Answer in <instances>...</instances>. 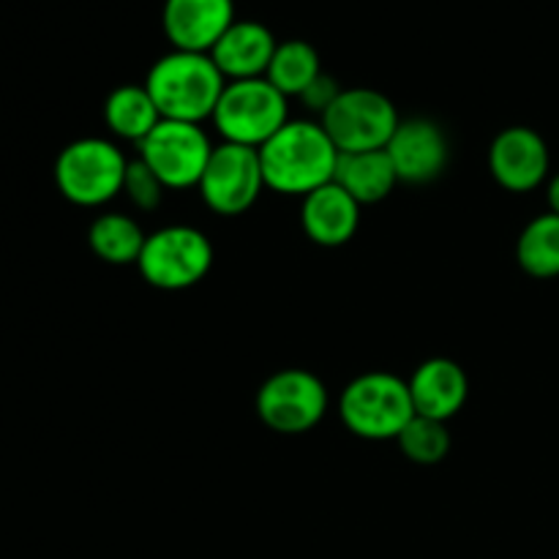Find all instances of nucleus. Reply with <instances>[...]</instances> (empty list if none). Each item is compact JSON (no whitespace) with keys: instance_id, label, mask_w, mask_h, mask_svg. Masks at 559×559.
<instances>
[{"instance_id":"nucleus-4","label":"nucleus","mask_w":559,"mask_h":559,"mask_svg":"<svg viewBox=\"0 0 559 559\" xmlns=\"http://www.w3.org/2000/svg\"><path fill=\"white\" fill-rule=\"evenodd\" d=\"M123 153L107 140L85 136L60 151L55 162V183L60 194L80 207H98L123 191Z\"/></svg>"},{"instance_id":"nucleus-18","label":"nucleus","mask_w":559,"mask_h":559,"mask_svg":"<svg viewBox=\"0 0 559 559\" xmlns=\"http://www.w3.org/2000/svg\"><path fill=\"white\" fill-rule=\"evenodd\" d=\"M104 120L112 129V134L140 145L164 118L145 85H120L107 96Z\"/></svg>"},{"instance_id":"nucleus-16","label":"nucleus","mask_w":559,"mask_h":559,"mask_svg":"<svg viewBox=\"0 0 559 559\" xmlns=\"http://www.w3.org/2000/svg\"><path fill=\"white\" fill-rule=\"evenodd\" d=\"M300 224H304L306 235L317 246L338 249V246L349 243L355 238V233H358L360 205L342 186L328 183L322 189L311 191L309 197H304Z\"/></svg>"},{"instance_id":"nucleus-13","label":"nucleus","mask_w":559,"mask_h":559,"mask_svg":"<svg viewBox=\"0 0 559 559\" xmlns=\"http://www.w3.org/2000/svg\"><path fill=\"white\" fill-rule=\"evenodd\" d=\"M233 22V0H164V36L175 49H183V52L211 55V49Z\"/></svg>"},{"instance_id":"nucleus-12","label":"nucleus","mask_w":559,"mask_h":559,"mask_svg":"<svg viewBox=\"0 0 559 559\" xmlns=\"http://www.w3.org/2000/svg\"><path fill=\"white\" fill-rule=\"evenodd\" d=\"M489 173L513 194L538 189L549 178V147L544 136L527 126H513L497 134L489 147Z\"/></svg>"},{"instance_id":"nucleus-5","label":"nucleus","mask_w":559,"mask_h":559,"mask_svg":"<svg viewBox=\"0 0 559 559\" xmlns=\"http://www.w3.org/2000/svg\"><path fill=\"white\" fill-rule=\"evenodd\" d=\"M213 120H216V129L224 142L260 151L289 120L287 96L262 76L260 80L229 82L218 98Z\"/></svg>"},{"instance_id":"nucleus-6","label":"nucleus","mask_w":559,"mask_h":559,"mask_svg":"<svg viewBox=\"0 0 559 559\" xmlns=\"http://www.w3.org/2000/svg\"><path fill=\"white\" fill-rule=\"evenodd\" d=\"M213 265V246L205 233L186 224L164 227L145 240L140 267L142 278L164 293H180L207 276Z\"/></svg>"},{"instance_id":"nucleus-1","label":"nucleus","mask_w":559,"mask_h":559,"mask_svg":"<svg viewBox=\"0 0 559 559\" xmlns=\"http://www.w3.org/2000/svg\"><path fill=\"white\" fill-rule=\"evenodd\" d=\"M338 162V147L311 120H287L265 145L260 147L262 175L267 189L278 194L309 197L311 191L333 183Z\"/></svg>"},{"instance_id":"nucleus-11","label":"nucleus","mask_w":559,"mask_h":559,"mask_svg":"<svg viewBox=\"0 0 559 559\" xmlns=\"http://www.w3.org/2000/svg\"><path fill=\"white\" fill-rule=\"evenodd\" d=\"M385 151L396 169L399 183L409 186H426L437 180L445 173L451 158L445 131L426 118L402 120Z\"/></svg>"},{"instance_id":"nucleus-7","label":"nucleus","mask_w":559,"mask_h":559,"mask_svg":"<svg viewBox=\"0 0 559 559\" xmlns=\"http://www.w3.org/2000/svg\"><path fill=\"white\" fill-rule=\"evenodd\" d=\"M399 112L388 96L369 87L342 91L333 107L322 115V129L338 153L385 151L399 129Z\"/></svg>"},{"instance_id":"nucleus-10","label":"nucleus","mask_w":559,"mask_h":559,"mask_svg":"<svg viewBox=\"0 0 559 559\" xmlns=\"http://www.w3.org/2000/svg\"><path fill=\"white\" fill-rule=\"evenodd\" d=\"M136 147L142 162L158 175L167 189L200 186L213 153L211 140L200 123H183V120H162Z\"/></svg>"},{"instance_id":"nucleus-9","label":"nucleus","mask_w":559,"mask_h":559,"mask_svg":"<svg viewBox=\"0 0 559 559\" xmlns=\"http://www.w3.org/2000/svg\"><path fill=\"white\" fill-rule=\"evenodd\" d=\"M197 189H200L205 205L218 216H240V213H246L260 200L262 189H267L260 151L235 145V142H224V145L213 147L211 162H207Z\"/></svg>"},{"instance_id":"nucleus-22","label":"nucleus","mask_w":559,"mask_h":559,"mask_svg":"<svg viewBox=\"0 0 559 559\" xmlns=\"http://www.w3.org/2000/svg\"><path fill=\"white\" fill-rule=\"evenodd\" d=\"M399 448H402L404 456L415 464H440L442 459L451 451V435H448V426L442 420L424 418V415H415L404 431L399 435Z\"/></svg>"},{"instance_id":"nucleus-14","label":"nucleus","mask_w":559,"mask_h":559,"mask_svg":"<svg viewBox=\"0 0 559 559\" xmlns=\"http://www.w3.org/2000/svg\"><path fill=\"white\" fill-rule=\"evenodd\" d=\"M276 38L262 22L254 20H235L229 31L218 38L216 47L211 49L213 63L224 74V80H260L267 74L273 52H276Z\"/></svg>"},{"instance_id":"nucleus-3","label":"nucleus","mask_w":559,"mask_h":559,"mask_svg":"<svg viewBox=\"0 0 559 559\" xmlns=\"http://www.w3.org/2000/svg\"><path fill=\"white\" fill-rule=\"evenodd\" d=\"M338 415L342 424L360 440H399L404 426L415 418L409 382L388 371L355 377L338 399Z\"/></svg>"},{"instance_id":"nucleus-17","label":"nucleus","mask_w":559,"mask_h":559,"mask_svg":"<svg viewBox=\"0 0 559 559\" xmlns=\"http://www.w3.org/2000/svg\"><path fill=\"white\" fill-rule=\"evenodd\" d=\"M333 183L342 186L358 205H377L399 183L388 151L338 153Z\"/></svg>"},{"instance_id":"nucleus-8","label":"nucleus","mask_w":559,"mask_h":559,"mask_svg":"<svg viewBox=\"0 0 559 559\" xmlns=\"http://www.w3.org/2000/svg\"><path fill=\"white\" fill-rule=\"evenodd\" d=\"M328 409V388L317 374L287 369L267 377L257 393V415L278 435L311 431Z\"/></svg>"},{"instance_id":"nucleus-20","label":"nucleus","mask_w":559,"mask_h":559,"mask_svg":"<svg viewBox=\"0 0 559 559\" xmlns=\"http://www.w3.org/2000/svg\"><path fill=\"white\" fill-rule=\"evenodd\" d=\"M320 74L322 69L317 49L311 47L309 41L293 38V41H284L276 47L271 66H267L265 80L287 98H300L306 93V87H309Z\"/></svg>"},{"instance_id":"nucleus-25","label":"nucleus","mask_w":559,"mask_h":559,"mask_svg":"<svg viewBox=\"0 0 559 559\" xmlns=\"http://www.w3.org/2000/svg\"><path fill=\"white\" fill-rule=\"evenodd\" d=\"M546 200H549L551 213H557V216H559V173L549 180V189H546Z\"/></svg>"},{"instance_id":"nucleus-21","label":"nucleus","mask_w":559,"mask_h":559,"mask_svg":"<svg viewBox=\"0 0 559 559\" xmlns=\"http://www.w3.org/2000/svg\"><path fill=\"white\" fill-rule=\"evenodd\" d=\"M516 260L524 273L535 278H557L559 276V216L544 213L533 218L522 229L516 243Z\"/></svg>"},{"instance_id":"nucleus-2","label":"nucleus","mask_w":559,"mask_h":559,"mask_svg":"<svg viewBox=\"0 0 559 559\" xmlns=\"http://www.w3.org/2000/svg\"><path fill=\"white\" fill-rule=\"evenodd\" d=\"M145 87L164 120L200 123L213 118L227 82L211 55L175 49L153 63Z\"/></svg>"},{"instance_id":"nucleus-15","label":"nucleus","mask_w":559,"mask_h":559,"mask_svg":"<svg viewBox=\"0 0 559 559\" xmlns=\"http://www.w3.org/2000/svg\"><path fill=\"white\" fill-rule=\"evenodd\" d=\"M469 393L467 374L456 360L431 358L415 369L409 380V396H413L415 415L431 420H448L464 407Z\"/></svg>"},{"instance_id":"nucleus-23","label":"nucleus","mask_w":559,"mask_h":559,"mask_svg":"<svg viewBox=\"0 0 559 559\" xmlns=\"http://www.w3.org/2000/svg\"><path fill=\"white\" fill-rule=\"evenodd\" d=\"M167 186L158 180V175L147 167L142 158H134L126 167V178H123V191L120 194H129V200L134 202L140 211H156L162 205V197Z\"/></svg>"},{"instance_id":"nucleus-24","label":"nucleus","mask_w":559,"mask_h":559,"mask_svg":"<svg viewBox=\"0 0 559 559\" xmlns=\"http://www.w3.org/2000/svg\"><path fill=\"white\" fill-rule=\"evenodd\" d=\"M338 96H342V87H338V82L333 80L331 74H320L309 87H306V93L300 96V102H304L311 112L325 115Z\"/></svg>"},{"instance_id":"nucleus-19","label":"nucleus","mask_w":559,"mask_h":559,"mask_svg":"<svg viewBox=\"0 0 559 559\" xmlns=\"http://www.w3.org/2000/svg\"><path fill=\"white\" fill-rule=\"evenodd\" d=\"M145 240L140 224L123 213H104L91 224V233H87L93 254L109 265H136Z\"/></svg>"}]
</instances>
